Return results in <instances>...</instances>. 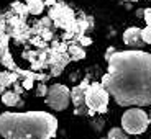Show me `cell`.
Returning <instances> with one entry per match:
<instances>
[{"label":"cell","mask_w":151,"mask_h":139,"mask_svg":"<svg viewBox=\"0 0 151 139\" xmlns=\"http://www.w3.org/2000/svg\"><path fill=\"white\" fill-rule=\"evenodd\" d=\"M107 139H128V134L122 128H112L107 134Z\"/></svg>","instance_id":"cell-12"},{"label":"cell","mask_w":151,"mask_h":139,"mask_svg":"<svg viewBox=\"0 0 151 139\" xmlns=\"http://www.w3.org/2000/svg\"><path fill=\"white\" fill-rule=\"evenodd\" d=\"M148 118H150V124H151V115H148Z\"/></svg>","instance_id":"cell-18"},{"label":"cell","mask_w":151,"mask_h":139,"mask_svg":"<svg viewBox=\"0 0 151 139\" xmlns=\"http://www.w3.org/2000/svg\"><path fill=\"white\" fill-rule=\"evenodd\" d=\"M123 43L130 48H143L145 43H143V38H141V30L138 26H132V28H127L123 33Z\"/></svg>","instance_id":"cell-7"},{"label":"cell","mask_w":151,"mask_h":139,"mask_svg":"<svg viewBox=\"0 0 151 139\" xmlns=\"http://www.w3.org/2000/svg\"><path fill=\"white\" fill-rule=\"evenodd\" d=\"M113 53H115V49H113V48H109V49H107V54H105V59H109V57L112 56Z\"/></svg>","instance_id":"cell-16"},{"label":"cell","mask_w":151,"mask_h":139,"mask_svg":"<svg viewBox=\"0 0 151 139\" xmlns=\"http://www.w3.org/2000/svg\"><path fill=\"white\" fill-rule=\"evenodd\" d=\"M17 82V74H12V72L5 71L0 72V90H4L5 87L12 85V83Z\"/></svg>","instance_id":"cell-10"},{"label":"cell","mask_w":151,"mask_h":139,"mask_svg":"<svg viewBox=\"0 0 151 139\" xmlns=\"http://www.w3.org/2000/svg\"><path fill=\"white\" fill-rule=\"evenodd\" d=\"M141 38H143L145 44H151V25H146L141 30Z\"/></svg>","instance_id":"cell-13"},{"label":"cell","mask_w":151,"mask_h":139,"mask_svg":"<svg viewBox=\"0 0 151 139\" xmlns=\"http://www.w3.org/2000/svg\"><path fill=\"white\" fill-rule=\"evenodd\" d=\"M49 18L54 20V23H56L58 26H63L66 30H74L76 25H77L76 18H74V11L63 4L56 5L54 8L49 10Z\"/></svg>","instance_id":"cell-6"},{"label":"cell","mask_w":151,"mask_h":139,"mask_svg":"<svg viewBox=\"0 0 151 139\" xmlns=\"http://www.w3.org/2000/svg\"><path fill=\"white\" fill-rule=\"evenodd\" d=\"M109 100H110V95L104 88L102 83L99 82L89 83V87L86 88V106L89 108L91 115L105 113L107 106H109Z\"/></svg>","instance_id":"cell-4"},{"label":"cell","mask_w":151,"mask_h":139,"mask_svg":"<svg viewBox=\"0 0 151 139\" xmlns=\"http://www.w3.org/2000/svg\"><path fill=\"white\" fill-rule=\"evenodd\" d=\"M89 87L87 80H82L77 87H74L71 90V103H74L76 108L86 105V88Z\"/></svg>","instance_id":"cell-8"},{"label":"cell","mask_w":151,"mask_h":139,"mask_svg":"<svg viewBox=\"0 0 151 139\" xmlns=\"http://www.w3.org/2000/svg\"><path fill=\"white\" fill-rule=\"evenodd\" d=\"M81 41H82V44H89V43H91V39H87V38H82Z\"/></svg>","instance_id":"cell-17"},{"label":"cell","mask_w":151,"mask_h":139,"mask_svg":"<svg viewBox=\"0 0 151 139\" xmlns=\"http://www.w3.org/2000/svg\"><path fill=\"white\" fill-rule=\"evenodd\" d=\"M130 2H138V0H130Z\"/></svg>","instance_id":"cell-19"},{"label":"cell","mask_w":151,"mask_h":139,"mask_svg":"<svg viewBox=\"0 0 151 139\" xmlns=\"http://www.w3.org/2000/svg\"><path fill=\"white\" fill-rule=\"evenodd\" d=\"M48 93V88H46L45 85H40L38 87V90H36V95L38 97H43V95H46Z\"/></svg>","instance_id":"cell-15"},{"label":"cell","mask_w":151,"mask_h":139,"mask_svg":"<svg viewBox=\"0 0 151 139\" xmlns=\"http://www.w3.org/2000/svg\"><path fill=\"white\" fill-rule=\"evenodd\" d=\"M45 8L43 0H27V10L33 15H40Z\"/></svg>","instance_id":"cell-11"},{"label":"cell","mask_w":151,"mask_h":139,"mask_svg":"<svg viewBox=\"0 0 151 139\" xmlns=\"http://www.w3.org/2000/svg\"><path fill=\"white\" fill-rule=\"evenodd\" d=\"M2 103L7 106H22L23 102L20 100V95L15 92H4L2 93Z\"/></svg>","instance_id":"cell-9"},{"label":"cell","mask_w":151,"mask_h":139,"mask_svg":"<svg viewBox=\"0 0 151 139\" xmlns=\"http://www.w3.org/2000/svg\"><path fill=\"white\" fill-rule=\"evenodd\" d=\"M150 126L148 113L141 108H128L122 116V129L127 134H143Z\"/></svg>","instance_id":"cell-3"},{"label":"cell","mask_w":151,"mask_h":139,"mask_svg":"<svg viewBox=\"0 0 151 139\" xmlns=\"http://www.w3.org/2000/svg\"><path fill=\"white\" fill-rule=\"evenodd\" d=\"M58 120L48 111L0 113V136L5 139H53Z\"/></svg>","instance_id":"cell-2"},{"label":"cell","mask_w":151,"mask_h":139,"mask_svg":"<svg viewBox=\"0 0 151 139\" xmlns=\"http://www.w3.org/2000/svg\"><path fill=\"white\" fill-rule=\"evenodd\" d=\"M71 103V90L63 83H54L48 88L46 93V105L54 111H63Z\"/></svg>","instance_id":"cell-5"},{"label":"cell","mask_w":151,"mask_h":139,"mask_svg":"<svg viewBox=\"0 0 151 139\" xmlns=\"http://www.w3.org/2000/svg\"><path fill=\"white\" fill-rule=\"evenodd\" d=\"M69 53L72 54V59H82V57H86L84 49L82 48H77V46H72V48L69 49Z\"/></svg>","instance_id":"cell-14"},{"label":"cell","mask_w":151,"mask_h":139,"mask_svg":"<svg viewBox=\"0 0 151 139\" xmlns=\"http://www.w3.org/2000/svg\"><path fill=\"white\" fill-rule=\"evenodd\" d=\"M102 85L120 106H151V54L146 51H115L107 59Z\"/></svg>","instance_id":"cell-1"}]
</instances>
